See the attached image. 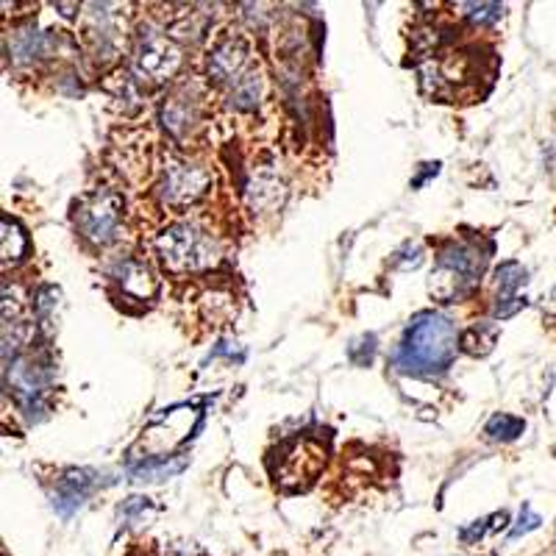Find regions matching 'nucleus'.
<instances>
[{
	"mask_svg": "<svg viewBox=\"0 0 556 556\" xmlns=\"http://www.w3.org/2000/svg\"><path fill=\"white\" fill-rule=\"evenodd\" d=\"M181 67V48L153 26L139 28L137 70L153 81H167Z\"/></svg>",
	"mask_w": 556,
	"mask_h": 556,
	"instance_id": "obj_6",
	"label": "nucleus"
},
{
	"mask_svg": "<svg viewBox=\"0 0 556 556\" xmlns=\"http://www.w3.org/2000/svg\"><path fill=\"white\" fill-rule=\"evenodd\" d=\"M187 468V459H170V456H151V459H146L142 465H134L131 470H128V476H131L134 481H165V479H173L176 473H181V470Z\"/></svg>",
	"mask_w": 556,
	"mask_h": 556,
	"instance_id": "obj_17",
	"label": "nucleus"
},
{
	"mask_svg": "<svg viewBox=\"0 0 556 556\" xmlns=\"http://www.w3.org/2000/svg\"><path fill=\"white\" fill-rule=\"evenodd\" d=\"M456 345H459V334H456L454 320L440 312H424L412 320L392 362L401 374L426 379V376L448 370L456 356Z\"/></svg>",
	"mask_w": 556,
	"mask_h": 556,
	"instance_id": "obj_1",
	"label": "nucleus"
},
{
	"mask_svg": "<svg viewBox=\"0 0 556 556\" xmlns=\"http://www.w3.org/2000/svg\"><path fill=\"white\" fill-rule=\"evenodd\" d=\"M114 278L123 287V292L137 298V301H148L156 292V281H153L151 270L137 260H123L121 265L114 267Z\"/></svg>",
	"mask_w": 556,
	"mask_h": 556,
	"instance_id": "obj_15",
	"label": "nucleus"
},
{
	"mask_svg": "<svg viewBox=\"0 0 556 556\" xmlns=\"http://www.w3.org/2000/svg\"><path fill=\"white\" fill-rule=\"evenodd\" d=\"M287 198V187L281 181V176H276L273 170H262L251 178L248 184V203H251L253 212L260 215H270L276 212Z\"/></svg>",
	"mask_w": 556,
	"mask_h": 556,
	"instance_id": "obj_13",
	"label": "nucleus"
},
{
	"mask_svg": "<svg viewBox=\"0 0 556 556\" xmlns=\"http://www.w3.org/2000/svg\"><path fill=\"white\" fill-rule=\"evenodd\" d=\"M523 431H526L523 420L515 415H504V412L495 417H490V424H486V434L493 437V440H504V443L506 440H518Z\"/></svg>",
	"mask_w": 556,
	"mask_h": 556,
	"instance_id": "obj_19",
	"label": "nucleus"
},
{
	"mask_svg": "<svg viewBox=\"0 0 556 556\" xmlns=\"http://www.w3.org/2000/svg\"><path fill=\"white\" fill-rule=\"evenodd\" d=\"M123 201L121 192L114 190H96L84 195L76 203V228L78 235L87 237L96 245H109L121 237V223H123Z\"/></svg>",
	"mask_w": 556,
	"mask_h": 556,
	"instance_id": "obj_4",
	"label": "nucleus"
},
{
	"mask_svg": "<svg viewBox=\"0 0 556 556\" xmlns=\"http://www.w3.org/2000/svg\"><path fill=\"white\" fill-rule=\"evenodd\" d=\"M459 9H465V14L473 23H479V26H493V23H498L504 17V7L501 3H462Z\"/></svg>",
	"mask_w": 556,
	"mask_h": 556,
	"instance_id": "obj_20",
	"label": "nucleus"
},
{
	"mask_svg": "<svg viewBox=\"0 0 556 556\" xmlns=\"http://www.w3.org/2000/svg\"><path fill=\"white\" fill-rule=\"evenodd\" d=\"M87 39L96 48V56L101 62H112L117 53V26H114V14L109 12L112 7H87Z\"/></svg>",
	"mask_w": 556,
	"mask_h": 556,
	"instance_id": "obj_11",
	"label": "nucleus"
},
{
	"mask_svg": "<svg viewBox=\"0 0 556 556\" xmlns=\"http://www.w3.org/2000/svg\"><path fill=\"white\" fill-rule=\"evenodd\" d=\"M554 301H556V292H554Z\"/></svg>",
	"mask_w": 556,
	"mask_h": 556,
	"instance_id": "obj_22",
	"label": "nucleus"
},
{
	"mask_svg": "<svg viewBox=\"0 0 556 556\" xmlns=\"http://www.w3.org/2000/svg\"><path fill=\"white\" fill-rule=\"evenodd\" d=\"M481 270H484V256H481L479 248L468 245V242H456L440 253L437 273L431 278V295H437L440 301H454L476 285Z\"/></svg>",
	"mask_w": 556,
	"mask_h": 556,
	"instance_id": "obj_3",
	"label": "nucleus"
},
{
	"mask_svg": "<svg viewBox=\"0 0 556 556\" xmlns=\"http://www.w3.org/2000/svg\"><path fill=\"white\" fill-rule=\"evenodd\" d=\"M53 48V39L37 26H20L9 37V56L14 64H31L37 59L48 56Z\"/></svg>",
	"mask_w": 556,
	"mask_h": 556,
	"instance_id": "obj_14",
	"label": "nucleus"
},
{
	"mask_svg": "<svg viewBox=\"0 0 556 556\" xmlns=\"http://www.w3.org/2000/svg\"><path fill=\"white\" fill-rule=\"evenodd\" d=\"M212 187V173L192 162H170L162 173L159 198L173 208H187L201 201Z\"/></svg>",
	"mask_w": 556,
	"mask_h": 556,
	"instance_id": "obj_7",
	"label": "nucleus"
},
{
	"mask_svg": "<svg viewBox=\"0 0 556 556\" xmlns=\"http://www.w3.org/2000/svg\"><path fill=\"white\" fill-rule=\"evenodd\" d=\"M262 98H265V76H262V70L251 67L231 87V106L240 109V112H253L262 103Z\"/></svg>",
	"mask_w": 556,
	"mask_h": 556,
	"instance_id": "obj_16",
	"label": "nucleus"
},
{
	"mask_svg": "<svg viewBox=\"0 0 556 556\" xmlns=\"http://www.w3.org/2000/svg\"><path fill=\"white\" fill-rule=\"evenodd\" d=\"M28 253V235L23 231L17 220L3 217V265H17L26 260Z\"/></svg>",
	"mask_w": 556,
	"mask_h": 556,
	"instance_id": "obj_18",
	"label": "nucleus"
},
{
	"mask_svg": "<svg viewBox=\"0 0 556 556\" xmlns=\"http://www.w3.org/2000/svg\"><path fill=\"white\" fill-rule=\"evenodd\" d=\"M248 59H251V51H248V42L242 37H226L215 45V51L208 53V78L217 84H228V81H240L242 76L248 73Z\"/></svg>",
	"mask_w": 556,
	"mask_h": 556,
	"instance_id": "obj_9",
	"label": "nucleus"
},
{
	"mask_svg": "<svg viewBox=\"0 0 556 556\" xmlns=\"http://www.w3.org/2000/svg\"><path fill=\"white\" fill-rule=\"evenodd\" d=\"M51 381V365L37 356H20L12 365H7V387L31 420L42 417L45 395H48Z\"/></svg>",
	"mask_w": 556,
	"mask_h": 556,
	"instance_id": "obj_5",
	"label": "nucleus"
},
{
	"mask_svg": "<svg viewBox=\"0 0 556 556\" xmlns=\"http://www.w3.org/2000/svg\"><path fill=\"white\" fill-rule=\"evenodd\" d=\"M159 117H162V126L173 137H187L198 126V121H201V96H198V89L190 87V84H178L170 96L165 98L162 109H159Z\"/></svg>",
	"mask_w": 556,
	"mask_h": 556,
	"instance_id": "obj_8",
	"label": "nucleus"
},
{
	"mask_svg": "<svg viewBox=\"0 0 556 556\" xmlns=\"http://www.w3.org/2000/svg\"><path fill=\"white\" fill-rule=\"evenodd\" d=\"M520 523L523 526H518V529H513L509 531V538H520V534H526V531H531V529H538L540 523H543V520H540V515H534L529 509V506H523V513H520Z\"/></svg>",
	"mask_w": 556,
	"mask_h": 556,
	"instance_id": "obj_21",
	"label": "nucleus"
},
{
	"mask_svg": "<svg viewBox=\"0 0 556 556\" xmlns=\"http://www.w3.org/2000/svg\"><path fill=\"white\" fill-rule=\"evenodd\" d=\"M96 486V470H70V473H64V479L59 481L56 495H53V509H56L62 518H70V515L78 513V509L87 504V498L92 495Z\"/></svg>",
	"mask_w": 556,
	"mask_h": 556,
	"instance_id": "obj_10",
	"label": "nucleus"
},
{
	"mask_svg": "<svg viewBox=\"0 0 556 556\" xmlns=\"http://www.w3.org/2000/svg\"><path fill=\"white\" fill-rule=\"evenodd\" d=\"M495 285H498V304H495V317H509L526 306V298L518 295L520 287L526 285V270L518 262H504L495 270Z\"/></svg>",
	"mask_w": 556,
	"mask_h": 556,
	"instance_id": "obj_12",
	"label": "nucleus"
},
{
	"mask_svg": "<svg viewBox=\"0 0 556 556\" xmlns=\"http://www.w3.org/2000/svg\"><path fill=\"white\" fill-rule=\"evenodd\" d=\"M156 251L167 270L173 273L206 270L220 260V245L212 240V235L201 231L198 226H190V223L165 228L156 240Z\"/></svg>",
	"mask_w": 556,
	"mask_h": 556,
	"instance_id": "obj_2",
	"label": "nucleus"
}]
</instances>
